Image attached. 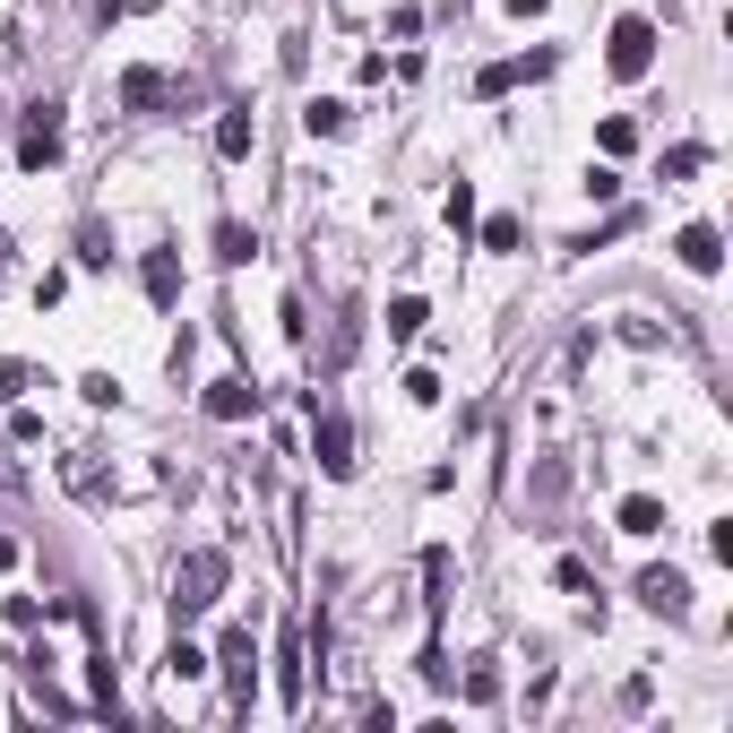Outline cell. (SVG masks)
Listing matches in <instances>:
<instances>
[{"mask_svg":"<svg viewBox=\"0 0 733 733\" xmlns=\"http://www.w3.org/2000/svg\"><path fill=\"white\" fill-rule=\"evenodd\" d=\"M311 449H320V475H354V423H345L336 405L311 423Z\"/></svg>","mask_w":733,"mask_h":733,"instance_id":"cell-4","label":"cell"},{"mask_svg":"<svg viewBox=\"0 0 733 733\" xmlns=\"http://www.w3.org/2000/svg\"><path fill=\"white\" fill-rule=\"evenodd\" d=\"M604 61H613V78H647V61H656V27H647V18H622Z\"/></svg>","mask_w":733,"mask_h":733,"instance_id":"cell-3","label":"cell"},{"mask_svg":"<svg viewBox=\"0 0 733 733\" xmlns=\"http://www.w3.org/2000/svg\"><path fill=\"white\" fill-rule=\"evenodd\" d=\"M251 251H260V234H251V225H216V260H225V267H242Z\"/></svg>","mask_w":733,"mask_h":733,"instance_id":"cell-15","label":"cell"},{"mask_svg":"<svg viewBox=\"0 0 733 733\" xmlns=\"http://www.w3.org/2000/svg\"><path fill=\"white\" fill-rule=\"evenodd\" d=\"M613 518H622V535H665V527H673V518H665V500H656V492H631L622 509H613Z\"/></svg>","mask_w":733,"mask_h":733,"instance_id":"cell-13","label":"cell"},{"mask_svg":"<svg viewBox=\"0 0 733 733\" xmlns=\"http://www.w3.org/2000/svg\"><path fill=\"white\" fill-rule=\"evenodd\" d=\"M449 225H458V234L475 225V182H458V190H449Z\"/></svg>","mask_w":733,"mask_h":733,"instance_id":"cell-21","label":"cell"},{"mask_svg":"<svg viewBox=\"0 0 733 733\" xmlns=\"http://www.w3.org/2000/svg\"><path fill=\"white\" fill-rule=\"evenodd\" d=\"M207 414H216V423H242V414H260V389H251V380H207Z\"/></svg>","mask_w":733,"mask_h":733,"instance_id":"cell-9","label":"cell"},{"mask_svg":"<svg viewBox=\"0 0 733 733\" xmlns=\"http://www.w3.org/2000/svg\"><path fill=\"white\" fill-rule=\"evenodd\" d=\"M225 682H234V707H251V682H260V647H251V631L225 638Z\"/></svg>","mask_w":733,"mask_h":733,"instance_id":"cell-8","label":"cell"},{"mask_svg":"<svg viewBox=\"0 0 733 733\" xmlns=\"http://www.w3.org/2000/svg\"><path fill=\"white\" fill-rule=\"evenodd\" d=\"M596 138H604V156H631V147H638V130H631V121H622V113H613V121H604Z\"/></svg>","mask_w":733,"mask_h":733,"instance_id":"cell-19","label":"cell"},{"mask_svg":"<svg viewBox=\"0 0 733 733\" xmlns=\"http://www.w3.org/2000/svg\"><path fill=\"white\" fill-rule=\"evenodd\" d=\"M18 165H27V173L61 165V104H35V113H27V130H18Z\"/></svg>","mask_w":733,"mask_h":733,"instance_id":"cell-2","label":"cell"},{"mask_svg":"<svg viewBox=\"0 0 733 733\" xmlns=\"http://www.w3.org/2000/svg\"><path fill=\"white\" fill-rule=\"evenodd\" d=\"M138 276H147V302H182V251H147V267H138Z\"/></svg>","mask_w":733,"mask_h":733,"instance_id":"cell-11","label":"cell"},{"mask_svg":"<svg viewBox=\"0 0 733 733\" xmlns=\"http://www.w3.org/2000/svg\"><path fill=\"white\" fill-rule=\"evenodd\" d=\"M673 260L691 267V276H716V260H725V251H716V225H682V242H673Z\"/></svg>","mask_w":733,"mask_h":733,"instance_id":"cell-10","label":"cell"},{"mask_svg":"<svg viewBox=\"0 0 733 733\" xmlns=\"http://www.w3.org/2000/svg\"><path fill=\"white\" fill-rule=\"evenodd\" d=\"M638 604L665 613V622H682V613H691V578H682V569H647V578H638Z\"/></svg>","mask_w":733,"mask_h":733,"instance_id":"cell-6","label":"cell"},{"mask_svg":"<svg viewBox=\"0 0 733 733\" xmlns=\"http://www.w3.org/2000/svg\"><path fill=\"white\" fill-rule=\"evenodd\" d=\"M302 121H311V138H345V130H354V113H345V104H329V96L311 104Z\"/></svg>","mask_w":733,"mask_h":733,"instance_id":"cell-14","label":"cell"},{"mask_svg":"<svg viewBox=\"0 0 733 733\" xmlns=\"http://www.w3.org/2000/svg\"><path fill=\"white\" fill-rule=\"evenodd\" d=\"M0 267H9V225H0Z\"/></svg>","mask_w":733,"mask_h":733,"instance_id":"cell-24","label":"cell"},{"mask_svg":"<svg viewBox=\"0 0 733 733\" xmlns=\"http://www.w3.org/2000/svg\"><path fill=\"white\" fill-rule=\"evenodd\" d=\"M544 69H553V52H518V61H492L475 87H483V96H509V87H527V78H544Z\"/></svg>","mask_w":733,"mask_h":733,"instance_id":"cell-7","label":"cell"},{"mask_svg":"<svg viewBox=\"0 0 733 733\" xmlns=\"http://www.w3.org/2000/svg\"><path fill=\"white\" fill-rule=\"evenodd\" d=\"M251 138H260V121H251V104H234V113L216 121V156H225V165H242V156H251Z\"/></svg>","mask_w":733,"mask_h":733,"instance_id":"cell-12","label":"cell"},{"mask_svg":"<svg viewBox=\"0 0 733 733\" xmlns=\"http://www.w3.org/2000/svg\"><path fill=\"white\" fill-rule=\"evenodd\" d=\"M9 389H18V363H9V371H0V405H9Z\"/></svg>","mask_w":733,"mask_h":733,"instance_id":"cell-23","label":"cell"},{"mask_svg":"<svg viewBox=\"0 0 733 733\" xmlns=\"http://www.w3.org/2000/svg\"><path fill=\"white\" fill-rule=\"evenodd\" d=\"M423 320H432V311H423L414 294H398V302H389V336H398V345H405V336H423Z\"/></svg>","mask_w":733,"mask_h":733,"instance_id":"cell-16","label":"cell"},{"mask_svg":"<svg viewBox=\"0 0 733 733\" xmlns=\"http://www.w3.org/2000/svg\"><path fill=\"white\" fill-rule=\"evenodd\" d=\"M544 9H553V0H509V18H544Z\"/></svg>","mask_w":733,"mask_h":733,"instance_id":"cell-22","label":"cell"},{"mask_svg":"<svg viewBox=\"0 0 733 733\" xmlns=\"http://www.w3.org/2000/svg\"><path fill=\"white\" fill-rule=\"evenodd\" d=\"M225 553H182V569H173V613L190 622V613H207V604L225 596Z\"/></svg>","mask_w":733,"mask_h":733,"instance_id":"cell-1","label":"cell"},{"mask_svg":"<svg viewBox=\"0 0 733 733\" xmlns=\"http://www.w3.org/2000/svg\"><path fill=\"white\" fill-rule=\"evenodd\" d=\"M190 87H173L165 69H121V113H156V104H182Z\"/></svg>","mask_w":733,"mask_h":733,"instance_id":"cell-5","label":"cell"},{"mask_svg":"<svg viewBox=\"0 0 733 733\" xmlns=\"http://www.w3.org/2000/svg\"><path fill=\"white\" fill-rule=\"evenodd\" d=\"M700 165H707V147H673V156H665V182H691Z\"/></svg>","mask_w":733,"mask_h":733,"instance_id":"cell-20","label":"cell"},{"mask_svg":"<svg viewBox=\"0 0 733 733\" xmlns=\"http://www.w3.org/2000/svg\"><path fill=\"white\" fill-rule=\"evenodd\" d=\"M78 398H87V405H113V398H121V380H113V371H87V380H78Z\"/></svg>","mask_w":733,"mask_h":733,"instance_id":"cell-18","label":"cell"},{"mask_svg":"<svg viewBox=\"0 0 733 733\" xmlns=\"http://www.w3.org/2000/svg\"><path fill=\"white\" fill-rule=\"evenodd\" d=\"M518 242H527V225H518V216H492V225H483V251H518Z\"/></svg>","mask_w":733,"mask_h":733,"instance_id":"cell-17","label":"cell"}]
</instances>
